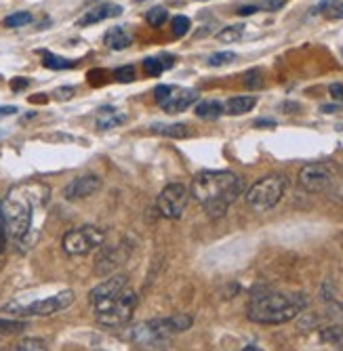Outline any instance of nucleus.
<instances>
[{"label": "nucleus", "mask_w": 343, "mask_h": 351, "mask_svg": "<svg viewBox=\"0 0 343 351\" xmlns=\"http://www.w3.org/2000/svg\"><path fill=\"white\" fill-rule=\"evenodd\" d=\"M49 200V187L43 183H23L9 191L5 202L0 204V221H3L7 236L21 242L32 228L34 208L45 206Z\"/></svg>", "instance_id": "obj_1"}, {"label": "nucleus", "mask_w": 343, "mask_h": 351, "mask_svg": "<svg viewBox=\"0 0 343 351\" xmlns=\"http://www.w3.org/2000/svg\"><path fill=\"white\" fill-rule=\"evenodd\" d=\"M242 189V177L232 171H202L192 181V196L213 219L224 217Z\"/></svg>", "instance_id": "obj_2"}, {"label": "nucleus", "mask_w": 343, "mask_h": 351, "mask_svg": "<svg viewBox=\"0 0 343 351\" xmlns=\"http://www.w3.org/2000/svg\"><path fill=\"white\" fill-rule=\"evenodd\" d=\"M307 305L301 293H265L253 297L246 307V315L257 324H285L297 317Z\"/></svg>", "instance_id": "obj_3"}, {"label": "nucleus", "mask_w": 343, "mask_h": 351, "mask_svg": "<svg viewBox=\"0 0 343 351\" xmlns=\"http://www.w3.org/2000/svg\"><path fill=\"white\" fill-rule=\"evenodd\" d=\"M192 322H194L192 315H188V313H175V315H169V317H156V320H147V322L137 324L131 330V339L139 347H156V345L165 343L167 339L192 328Z\"/></svg>", "instance_id": "obj_4"}, {"label": "nucleus", "mask_w": 343, "mask_h": 351, "mask_svg": "<svg viewBox=\"0 0 343 351\" xmlns=\"http://www.w3.org/2000/svg\"><path fill=\"white\" fill-rule=\"evenodd\" d=\"M287 187H289V181L285 175H268L248 187L246 204L255 210H270L283 200Z\"/></svg>", "instance_id": "obj_5"}, {"label": "nucleus", "mask_w": 343, "mask_h": 351, "mask_svg": "<svg viewBox=\"0 0 343 351\" xmlns=\"http://www.w3.org/2000/svg\"><path fill=\"white\" fill-rule=\"evenodd\" d=\"M135 305H137V295L129 289H124L114 301H110L108 305H104L102 309H95V320L102 324V326H122L131 320V315L135 311Z\"/></svg>", "instance_id": "obj_6"}, {"label": "nucleus", "mask_w": 343, "mask_h": 351, "mask_svg": "<svg viewBox=\"0 0 343 351\" xmlns=\"http://www.w3.org/2000/svg\"><path fill=\"white\" fill-rule=\"evenodd\" d=\"M104 240H106V232L102 228L82 226V228L70 230L64 236V240H61V246H64V250L70 257H82V254H88L91 250L102 246Z\"/></svg>", "instance_id": "obj_7"}, {"label": "nucleus", "mask_w": 343, "mask_h": 351, "mask_svg": "<svg viewBox=\"0 0 343 351\" xmlns=\"http://www.w3.org/2000/svg\"><path fill=\"white\" fill-rule=\"evenodd\" d=\"M72 303H74V293L64 291L59 295H53V297H47V299L34 301V303H27V305L13 303L7 309H11V313H17V315H53V313L68 309Z\"/></svg>", "instance_id": "obj_8"}, {"label": "nucleus", "mask_w": 343, "mask_h": 351, "mask_svg": "<svg viewBox=\"0 0 343 351\" xmlns=\"http://www.w3.org/2000/svg\"><path fill=\"white\" fill-rule=\"evenodd\" d=\"M188 198H190V191L183 183H169L158 196V213L165 219H181L185 206H188Z\"/></svg>", "instance_id": "obj_9"}, {"label": "nucleus", "mask_w": 343, "mask_h": 351, "mask_svg": "<svg viewBox=\"0 0 343 351\" xmlns=\"http://www.w3.org/2000/svg\"><path fill=\"white\" fill-rule=\"evenodd\" d=\"M333 179H335V171L327 162L305 165L301 169V173H299V185L305 191H311V194H318V191H327L333 185Z\"/></svg>", "instance_id": "obj_10"}, {"label": "nucleus", "mask_w": 343, "mask_h": 351, "mask_svg": "<svg viewBox=\"0 0 343 351\" xmlns=\"http://www.w3.org/2000/svg\"><path fill=\"white\" fill-rule=\"evenodd\" d=\"M127 286H129V280H127V276H122V274L120 276H112L106 282H102L99 286H95V289L88 293V303H91L93 311L102 309L104 305L114 301L124 289H127Z\"/></svg>", "instance_id": "obj_11"}, {"label": "nucleus", "mask_w": 343, "mask_h": 351, "mask_svg": "<svg viewBox=\"0 0 343 351\" xmlns=\"http://www.w3.org/2000/svg\"><path fill=\"white\" fill-rule=\"evenodd\" d=\"M99 189H102L99 175H80L64 187V198L70 202H76V200H84L93 194H97Z\"/></svg>", "instance_id": "obj_12"}, {"label": "nucleus", "mask_w": 343, "mask_h": 351, "mask_svg": "<svg viewBox=\"0 0 343 351\" xmlns=\"http://www.w3.org/2000/svg\"><path fill=\"white\" fill-rule=\"evenodd\" d=\"M196 101H198V90H194V88H179V90H175L173 88V93L169 95V99L163 101V110L167 114H179V112H185Z\"/></svg>", "instance_id": "obj_13"}, {"label": "nucleus", "mask_w": 343, "mask_h": 351, "mask_svg": "<svg viewBox=\"0 0 343 351\" xmlns=\"http://www.w3.org/2000/svg\"><path fill=\"white\" fill-rule=\"evenodd\" d=\"M118 15H122V7H120V5L104 3V5H99V7H95V9H88V13H84V15L76 21V25H80V27L95 25V23H99V21H106V19H112V17H118Z\"/></svg>", "instance_id": "obj_14"}, {"label": "nucleus", "mask_w": 343, "mask_h": 351, "mask_svg": "<svg viewBox=\"0 0 343 351\" xmlns=\"http://www.w3.org/2000/svg\"><path fill=\"white\" fill-rule=\"evenodd\" d=\"M104 43L108 49L112 51H122V49H129L131 43H133V34L127 29V27H122V25H114L106 32V36H104Z\"/></svg>", "instance_id": "obj_15"}, {"label": "nucleus", "mask_w": 343, "mask_h": 351, "mask_svg": "<svg viewBox=\"0 0 343 351\" xmlns=\"http://www.w3.org/2000/svg\"><path fill=\"white\" fill-rule=\"evenodd\" d=\"M255 106H257V97L244 95V97H232V99H228L226 106H224V112L230 114V116H242V114L251 112Z\"/></svg>", "instance_id": "obj_16"}, {"label": "nucleus", "mask_w": 343, "mask_h": 351, "mask_svg": "<svg viewBox=\"0 0 343 351\" xmlns=\"http://www.w3.org/2000/svg\"><path fill=\"white\" fill-rule=\"evenodd\" d=\"M127 116L124 114H118L116 108H102V112L97 114V126L102 131H108V129H114V126H120Z\"/></svg>", "instance_id": "obj_17"}, {"label": "nucleus", "mask_w": 343, "mask_h": 351, "mask_svg": "<svg viewBox=\"0 0 343 351\" xmlns=\"http://www.w3.org/2000/svg\"><path fill=\"white\" fill-rule=\"evenodd\" d=\"M152 133L163 135V137H173V139L190 137L188 124H152Z\"/></svg>", "instance_id": "obj_18"}, {"label": "nucleus", "mask_w": 343, "mask_h": 351, "mask_svg": "<svg viewBox=\"0 0 343 351\" xmlns=\"http://www.w3.org/2000/svg\"><path fill=\"white\" fill-rule=\"evenodd\" d=\"M196 116L198 118H204V120H215V118H220L222 114H224V104H220V101H213V99H209V101H200L198 106H196Z\"/></svg>", "instance_id": "obj_19"}, {"label": "nucleus", "mask_w": 343, "mask_h": 351, "mask_svg": "<svg viewBox=\"0 0 343 351\" xmlns=\"http://www.w3.org/2000/svg\"><path fill=\"white\" fill-rule=\"evenodd\" d=\"M244 34V25H228L222 32H217V40L220 43H238Z\"/></svg>", "instance_id": "obj_20"}, {"label": "nucleus", "mask_w": 343, "mask_h": 351, "mask_svg": "<svg viewBox=\"0 0 343 351\" xmlns=\"http://www.w3.org/2000/svg\"><path fill=\"white\" fill-rule=\"evenodd\" d=\"M43 63L51 70H68L74 66L72 61H68L64 57H57V55H51V53H43Z\"/></svg>", "instance_id": "obj_21"}, {"label": "nucleus", "mask_w": 343, "mask_h": 351, "mask_svg": "<svg viewBox=\"0 0 343 351\" xmlns=\"http://www.w3.org/2000/svg\"><path fill=\"white\" fill-rule=\"evenodd\" d=\"M190 25H192V21L185 17V15H175L173 19H171V29H173V36H177V38H181V36H185L190 32Z\"/></svg>", "instance_id": "obj_22"}, {"label": "nucleus", "mask_w": 343, "mask_h": 351, "mask_svg": "<svg viewBox=\"0 0 343 351\" xmlns=\"http://www.w3.org/2000/svg\"><path fill=\"white\" fill-rule=\"evenodd\" d=\"M145 19H147L150 25L161 27V25L169 19V11H167L165 7H154V9H150V11L145 13Z\"/></svg>", "instance_id": "obj_23"}, {"label": "nucleus", "mask_w": 343, "mask_h": 351, "mask_svg": "<svg viewBox=\"0 0 343 351\" xmlns=\"http://www.w3.org/2000/svg\"><path fill=\"white\" fill-rule=\"evenodd\" d=\"M236 61V53H230V51H224V53H215L209 57V66L211 68H224V66H230V63Z\"/></svg>", "instance_id": "obj_24"}, {"label": "nucleus", "mask_w": 343, "mask_h": 351, "mask_svg": "<svg viewBox=\"0 0 343 351\" xmlns=\"http://www.w3.org/2000/svg\"><path fill=\"white\" fill-rule=\"evenodd\" d=\"M15 351H47V343H45L43 339H36V337H32V339H23V341L15 347Z\"/></svg>", "instance_id": "obj_25"}, {"label": "nucleus", "mask_w": 343, "mask_h": 351, "mask_svg": "<svg viewBox=\"0 0 343 351\" xmlns=\"http://www.w3.org/2000/svg\"><path fill=\"white\" fill-rule=\"evenodd\" d=\"M143 70L150 74V76H158L167 70V66L163 63V59H156V57H147L143 59Z\"/></svg>", "instance_id": "obj_26"}, {"label": "nucleus", "mask_w": 343, "mask_h": 351, "mask_svg": "<svg viewBox=\"0 0 343 351\" xmlns=\"http://www.w3.org/2000/svg\"><path fill=\"white\" fill-rule=\"evenodd\" d=\"M27 23H32V15L29 13H13L5 19V27H21Z\"/></svg>", "instance_id": "obj_27"}, {"label": "nucleus", "mask_w": 343, "mask_h": 351, "mask_svg": "<svg viewBox=\"0 0 343 351\" xmlns=\"http://www.w3.org/2000/svg\"><path fill=\"white\" fill-rule=\"evenodd\" d=\"M25 328V322L17 320H0V335H17Z\"/></svg>", "instance_id": "obj_28"}, {"label": "nucleus", "mask_w": 343, "mask_h": 351, "mask_svg": "<svg viewBox=\"0 0 343 351\" xmlns=\"http://www.w3.org/2000/svg\"><path fill=\"white\" fill-rule=\"evenodd\" d=\"M114 76L118 82H133L135 80V70L133 66H122L118 70H114Z\"/></svg>", "instance_id": "obj_29"}, {"label": "nucleus", "mask_w": 343, "mask_h": 351, "mask_svg": "<svg viewBox=\"0 0 343 351\" xmlns=\"http://www.w3.org/2000/svg\"><path fill=\"white\" fill-rule=\"evenodd\" d=\"M259 74H261L259 70H253V72L244 74V86L246 88H259L263 84V76H259Z\"/></svg>", "instance_id": "obj_30"}, {"label": "nucleus", "mask_w": 343, "mask_h": 351, "mask_svg": "<svg viewBox=\"0 0 343 351\" xmlns=\"http://www.w3.org/2000/svg\"><path fill=\"white\" fill-rule=\"evenodd\" d=\"M341 337H343V326H329V328L322 330V339H324V341L337 343Z\"/></svg>", "instance_id": "obj_31"}, {"label": "nucleus", "mask_w": 343, "mask_h": 351, "mask_svg": "<svg viewBox=\"0 0 343 351\" xmlns=\"http://www.w3.org/2000/svg\"><path fill=\"white\" fill-rule=\"evenodd\" d=\"M173 93V86H169V84H158L154 88V99L158 101V104H163V101H167L169 99V95Z\"/></svg>", "instance_id": "obj_32"}, {"label": "nucleus", "mask_w": 343, "mask_h": 351, "mask_svg": "<svg viewBox=\"0 0 343 351\" xmlns=\"http://www.w3.org/2000/svg\"><path fill=\"white\" fill-rule=\"evenodd\" d=\"M287 5V0H261V7L265 11H278V9H283Z\"/></svg>", "instance_id": "obj_33"}, {"label": "nucleus", "mask_w": 343, "mask_h": 351, "mask_svg": "<svg viewBox=\"0 0 343 351\" xmlns=\"http://www.w3.org/2000/svg\"><path fill=\"white\" fill-rule=\"evenodd\" d=\"M329 19H343V3H335L331 9L324 11Z\"/></svg>", "instance_id": "obj_34"}, {"label": "nucleus", "mask_w": 343, "mask_h": 351, "mask_svg": "<svg viewBox=\"0 0 343 351\" xmlns=\"http://www.w3.org/2000/svg\"><path fill=\"white\" fill-rule=\"evenodd\" d=\"M72 95H74V88L72 86H64V88L55 90V99H70Z\"/></svg>", "instance_id": "obj_35"}, {"label": "nucleus", "mask_w": 343, "mask_h": 351, "mask_svg": "<svg viewBox=\"0 0 343 351\" xmlns=\"http://www.w3.org/2000/svg\"><path fill=\"white\" fill-rule=\"evenodd\" d=\"M329 93H331V97H333V99L343 101V84H331V86H329Z\"/></svg>", "instance_id": "obj_36"}, {"label": "nucleus", "mask_w": 343, "mask_h": 351, "mask_svg": "<svg viewBox=\"0 0 343 351\" xmlns=\"http://www.w3.org/2000/svg\"><path fill=\"white\" fill-rule=\"evenodd\" d=\"M5 242H7V232H5L3 221H0V252L5 250Z\"/></svg>", "instance_id": "obj_37"}, {"label": "nucleus", "mask_w": 343, "mask_h": 351, "mask_svg": "<svg viewBox=\"0 0 343 351\" xmlns=\"http://www.w3.org/2000/svg\"><path fill=\"white\" fill-rule=\"evenodd\" d=\"M27 84H29V80H25V78H17V80H13V82H11V86H13L15 90L23 88V86H27Z\"/></svg>", "instance_id": "obj_38"}, {"label": "nucleus", "mask_w": 343, "mask_h": 351, "mask_svg": "<svg viewBox=\"0 0 343 351\" xmlns=\"http://www.w3.org/2000/svg\"><path fill=\"white\" fill-rule=\"evenodd\" d=\"M15 112H17V108H13V106L0 108V118H3V116H11V114H15Z\"/></svg>", "instance_id": "obj_39"}, {"label": "nucleus", "mask_w": 343, "mask_h": 351, "mask_svg": "<svg viewBox=\"0 0 343 351\" xmlns=\"http://www.w3.org/2000/svg\"><path fill=\"white\" fill-rule=\"evenodd\" d=\"M238 13L240 15H253V13H257V7H242Z\"/></svg>", "instance_id": "obj_40"}, {"label": "nucleus", "mask_w": 343, "mask_h": 351, "mask_svg": "<svg viewBox=\"0 0 343 351\" xmlns=\"http://www.w3.org/2000/svg\"><path fill=\"white\" fill-rule=\"evenodd\" d=\"M255 126H261V129H263V126H276V122L274 120H257Z\"/></svg>", "instance_id": "obj_41"}, {"label": "nucleus", "mask_w": 343, "mask_h": 351, "mask_svg": "<svg viewBox=\"0 0 343 351\" xmlns=\"http://www.w3.org/2000/svg\"><path fill=\"white\" fill-rule=\"evenodd\" d=\"M341 110V106H322V112H327V114H331V112H339Z\"/></svg>", "instance_id": "obj_42"}, {"label": "nucleus", "mask_w": 343, "mask_h": 351, "mask_svg": "<svg viewBox=\"0 0 343 351\" xmlns=\"http://www.w3.org/2000/svg\"><path fill=\"white\" fill-rule=\"evenodd\" d=\"M240 351H261V349L255 347V345H248V347H244V349H240Z\"/></svg>", "instance_id": "obj_43"}, {"label": "nucleus", "mask_w": 343, "mask_h": 351, "mask_svg": "<svg viewBox=\"0 0 343 351\" xmlns=\"http://www.w3.org/2000/svg\"><path fill=\"white\" fill-rule=\"evenodd\" d=\"M198 3H206V0H198Z\"/></svg>", "instance_id": "obj_44"}]
</instances>
